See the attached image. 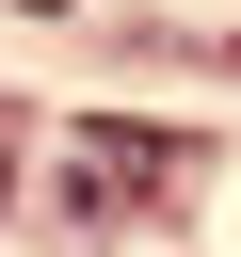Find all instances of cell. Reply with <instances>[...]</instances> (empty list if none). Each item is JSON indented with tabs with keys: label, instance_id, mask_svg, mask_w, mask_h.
I'll return each instance as SVG.
<instances>
[{
	"label": "cell",
	"instance_id": "obj_3",
	"mask_svg": "<svg viewBox=\"0 0 241 257\" xmlns=\"http://www.w3.org/2000/svg\"><path fill=\"white\" fill-rule=\"evenodd\" d=\"M32 16H64V0H32Z\"/></svg>",
	"mask_w": 241,
	"mask_h": 257
},
{
	"label": "cell",
	"instance_id": "obj_2",
	"mask_svg": "<svg viewBox=\"0 0 241 257\" xmlns=\"http://www.w3.org/2000/svg\"><path fill=\"white\" fill-rule=\"evenodd\" d=\"M0 177H16V128H0Z\"/></svg>",
	"mask_w": 241,
	"mask_h": 257
},
{
	"label": "cell",
	"instance_id": "obj_1",
	"mask_svg": "<svg viewBox=\"0 0 241 257\" xmlns=\"http://www.w3.org/2000/svg\"><path fill=\"white\" fill-rule=\"evenodd\" d=\"M177 161H193L177 128H80V145H64V209H80V225H129L145 193H177Z\"/></svg>",
	"mask_w": 241,
	"mask_h": 257
}]
</instances>
